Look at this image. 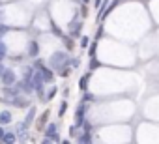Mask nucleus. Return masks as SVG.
Segmentation results:
<instances>
[{
  "label": "nucleus",
  "instance_id": "nucleus-1",
  "mask_svg": "<svg viewBox=\"0 0 159 144\" xmlns=\"http://www.w3.org/2000/svg\"><path fill=\"white\" fill-rule=\"evenodd\" d=\"M49 64H51V69H64L66 65H69V58H67V54L64 52V51H56V52H52L51 54V58H49Z\"/></svg>",
  "mask_w": 159,
  "mask_h": 144
},
{
  "label": "nucleus",
  "instance_id": "nucleus-2",
  "mask_svg": "<svg viewBox=\"0 0 159 144\" xmlns=\"http://www.w3.org/2000/svg\"><path fill=\"white\" fill-rule=\"evenodd\" d=\"M0 81L4 83V86H13V84L17 83L15 71H13V69H4V73H2V77H0Z\"/></svg>",
  "mask_w": 159,
  "mask_h": 144
},
{
  "label": "nucleus",
  "instance_id": "nucleus-3",
  "mask_svg": "<svg viewBox=\"0 0 159 144\" xmlns=\"http://www.w3.org/2000/svg\"><path fill=\"white\" fill-rule=\"evenodd\" d=\"M39 71H41V75H43V83H52L54 81V71L51 69V67H39Z\"/></svg>",
  "mask_w": 159,
  "mask_h": 144
},
{
  "label": "nucleus",
  "instance_id": "nucleus-4",
  "mask_svg": "<svg viewBox=\"0 0 159 144\" xmlns=\"http://www.w3.org/2000/svg\"><path fill=\"white\" fill-rule=\"evenodd\" d=\"M11 120H13V116H11L10 110H2V112H0V125H8V124H11Z\"/></svg>",
  "mask_w": 159,
  "mask_h": 144
},
{
  "label": "nucleus",
  "instance_id": "nucleus-5",
  "mask_svg": "<svg viewBox=\"0 0 159 144\" xmlns=\"http://www.w3.org/2000/svg\"><path fill=\"white\" fill-rule=\"evenodd\" d=\"M11 105H15V107H19V109H25V107H30V101H28V99H23L21 96H17V97L11 99Z\"/></svg>",
  "mask_w": 159,
  "mask_h": 144
},
{
  "label": "nucleus",
  "instance_id": "nucleus-6",
  "mask_svg": "<svg viewBox=\"0 0 159 144\" xmlns=\"http://www.w3.org/2000/svg\"><path fill=\"white\" fill-rule=\"evenodd\" d=\"M2 142H4V144H15V142H17V135H15L13 131H6L4 137H2Z\"/></svg>",
  "mask_w": 159,
  "mask_h": 144
},
{
  "label": "nucleus",
  "instance_id": "nucleus-7",
  "mask_svg": "<svg viewBox=\"0 0 159 144\" xmlns=\"http://www.w3.org/2000/svg\"><path fill=\"white\" fill-rule=\"evenodd\" d=\"M39 54V43L38 41H30V45H28V56H38Z\"/></svg>",
  "mask_w": 159,
  "mask_h": 144
},
{
  "label": "nucleus",
  "instance_id": "nucleus-8",
  "mask_svg": "<svg viewBox=\"0 0 159 144\" xmlns=\"http://www.w3.org/2000/svg\"><path fill=\"white\" fill-rule=\"evenodd\" d=\"M92 77V73H86L84 77H81V81H79V88H81L83 92H86L88 90V79Z\"/></svg>",
  "mask_w": 159,
  "mask_h": 144
},
{
  "label": "nucleus",
  "instance_id": "nucleus-9",
  "mask_svg": "<svg viewBox=\"0 0 159 144\" xmlns=\"http://www.w3.org/2000/svg\"><path fill=\"white\" fill-rule=\"evenodd\" d=\"M34 118H36V109H34V107H30V109H28V114H26V118H25V125L28 127V125L34 122Z\"/></svg>",
  "mask_w": 159,
  "mask_h": 144
},
{
  "label": "nucleus",
  "instance_id": "nucleus-10",
  "mask_svg": "<svg viewBox=\"0 0 159 144\" xmlns=\"http://www.w3.org/2000/svg\"><path fill=\"white\" fill-rule=\"evenodd\" d=\"M79 144H92V135H90V131H84V135L79 137Z\"/></svg>",
  "mask_w": 159,
  "mask_h": 144
},
{
  "label": "nucleus",
  "instance_id": "nucleus-11",
  "mask_svg": "<svg viewBox=\"0 0 159 144\" xmlns=\"http://www.w3.org/2000/svg\"><path fill=\"white\" fill-rule=\"evenodd\" d=\"M51 32H52L54 36H58V38H64V34H62V30H60V28H58V26H56L54 23L51 25Z\"/></svg>",
  "mask_w": 159,
  "mask_h": 144
},
{
  "label": "nucleus",
  "instance_id": "nucleus-12",
  "mask_svg": "<svg viewBox=\"0 0 159 144\" xmlns=\"http://www.w3.org/2000/svg\"><path fill=\"white\" fill-rule=\"evenodd\" d=\"M56 92H58V90H56V86H54V88H51V90H49V94L45 96V99H47V101H49V99H52V97L56 96Z\"/></svg>",
  "mask_w": 159,
  "mask_h": 144
},
{
  "label": "nucleus",
  "instance_id": "nucleus-13",
  "mask_svg": "<svg viewBox=\"0 0 159 144\" xmlns=\"http://www.w3.org/2000/svg\"><path fill=\"white\" fill-rule=\"evenodd\" d=\"M88 43H90V38H86V36H84V38H81V43H79V45H81L83 49H86V47H88Z\"/></svg>",
  "mask_w": 159,
  "mask_h": 144
},
{
  "label": "nucleus",
  "instance_id": "nucleus-14",
  "mask_svg": "<svg viewBox=\"0 0 159 144\" xmlns=\"http://www.w3.org/2000/svg\"><path fill=\"white\" fill-rule=\"evenodd\" d=\"M64 45H66V49H69V51H71V49H73V41H71V38H69V39H67V38H64Z\"/></svg>",
  "mask_w": 159,
  "mask_h": 144
},
{
  "label": "nucleus",
  "instance_id": "nucleus-15",
  "mask_svg": "<svg viewBox=\"0 0 159 144\" xmlns=\"http://www.w3.org/2000/svg\"><path fill=\"white\" fill-rule=\"evenodd\" d=\"M96 47H98V41H92V45H90V56L94 58V54H96Z\"/></svg>",
  "mask_w": 159,
  "mask_h": 144
},
{
  "label": "nucleus",
  "instance_id": "nucleus-16",
  "mask_svg": "<svg viewBox=\"0 0 159 144\" xmlns=\"http://www.w3.org/2000/svg\"><path fill=\"white\" fill-rule=\"evenodd\" d=\"M4 56H6V45L0 41V58H4Z\"/></svg>",
  "mask_w": 159,
  "mask_h": 144
},
{
  "label": "nucleus",
  "instance_id": "nucleus-17",
  "mask_svg": "<svg viewBox=\"0 0 159 144\" xmlns=\"http://www.w3.org/2000/svg\"><path fill=\"white\" fill-rule=\"evenodd\" d=\"M47 116H49V112H43V114H41V118H39V122H38V124H39V125H43V124H45V122H47Z\"/></svg>",
  "mask_w": 159,
  "mask_h": 144
},
{
  "label": "nucleus",
  "instance_id": "nucleus-18",
  "mask_svg": "<svg viewBox=\"0 0 159 144\" xmlns=\"http://www.w3.org/2000/svg\"><path fill=\"white\" fill-rule=\"evenodd\" d=\"M66 109H67V103H66V101H64V103H62V105H60V112H58V114H60V116H62V114H64V112H66Z\"/></svg>",
  "mask_w": 159,
  "mask_h": 144
},
{
  "label": "nucleus",
  "instance_id": "nucleus-19",
  "mask_svg": "<svg viewBox=\"0 0 159 144\" xmlns=\"http://www.w3.org/2000/svg\"><path fill=\"white\" fill-rule=\"evenodd\" d=\"M60 75H62V77H67V75H69V69H66V67L60 69Z\"/></svg>",
  "mask_w": 159,
  "mask_h": 144
},
{
  "label": "nucleus",
  "instance_id": "nucleus-20",
  "mask_svg": "<svg viewBox=\"0 0 159 144\" xmlns=\"http://www.w3.org/2000/svg\"><path fill=\"white\" fill-rule=\"evenodd\" d=\"M79 64H81V60H79V58H73V60H71V65H73V67H77Z\"/></svg>",
  "mask_w": 159,
  "mask_h": 144
},
{
  "label": "nucleus",
  "instance_id": "nucleus-21",
  "mask_svg": "<svg viewBox=\"0 0 159 144\" xmlns=\"http://www.w3.org/2000/svg\"><path fill=\"white\" fill-rule=\"evenodd\" d=\"M99 65V62L96 60V58H92V62H90V67H98Z\"/></svg>",
  "mask_w": 159,
  "mask_h": 144
},
{
  "label": "nucleus",
  "instance_id": "nucleus-22",
  "mask_svg": "<svg viewBox=\"0 0 159 144\" xmlns=\"http://www.w3.org/2000/svg\"><path fill=\"white\" fill-rule=\"evenodd\" d=\"M92 99H94V97H92V96H90V94H86V96H84V97H83V101H92Z\"/></svg>",
  "mask_w": 159,
  "mask_h": 144
},
{
  "label": "nucleus",
  "instance_id": "nucleus-23",
  "mask_svg": "<svg viewBox=\"0 0 159 144\" xmlns=\"http://www.w3.org/2000/svg\"><path fill=\"white\" fill-rule=\"evenodd\" d=\"M41 144H54V142H52L51 138H43V140H41Z\"/></svg>",
  "mask_w": 159,
  "mask_h": 144
},
{
  "label": "nucleus",
  "instance_id": "nucleus-24",
  "mask_svg": "<svg viewBox=\"0 0 159 144\" xmlns=\"http://www.w3.org/2000/svg\"><path fill=\"white\" fill-rule=\"evenodd\" d=\"M4 133H6V131H4V127H2V125H0V140H2V137H4Z\"/></svg>",
  "mask_w": 159,
  "mask_h": 144
},
{
  "label": "nucleus",
  "instance_id": "nucleus-25",
  "mask_svg": "<svg viewBox=\"0 0 159 144\" xmlns=\"http://www.w3.org/2000/svg\"><path fill=\"white\" fill-rule=\"evenodd\" d=\"M101 2H103V0H96V2H94V4H96V8H99V6H101Z\"/></svg>",
  "mask_w": 159,
  "mask_h": 144
},
{
  "label": "nucleus",
  "instance_id": "nucleus-26",
  "mask_svg": "<svg viewBox=\"0 0 159 144\" xmlns=\"http://www.w3.org/2000/svg\"><path fill=\"white\" fill-rule=\"evenodd\" d=\"M60 144H69V140H62V142H60Z\"/></svg>",
  "mask_w": 159,
  "mask_h": 144
},
{
  "label": "nucleus",
  "instance_id": "nucleus-27",
  "mask_svg": "<svg viewBox=\"0 0 159 144\" xmlns=\"http://www.w3.org/2000/svg\"><path fill=\"white\" fill-rule=\"evenodd\" d=\"M83 2H84V4H86V2H88V0H83Z\"/></svg>",
  "mask_w": 159,
  "mask_h": 144
}]
</instances>
